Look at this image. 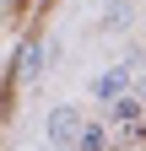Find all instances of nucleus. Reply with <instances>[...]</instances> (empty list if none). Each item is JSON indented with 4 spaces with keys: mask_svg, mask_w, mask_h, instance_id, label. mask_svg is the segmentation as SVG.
Instances as JSON below:
<instances>
[{
    "mask_svg": "<svg viewBox=\"0 0 146 151\" xmlns=\"http://www.w3.org/2000/svg\"><path fill=\"white\" fill-rule=\"evenodd\" d=\"M54 135H60V140L76 135V113H54Z\"/></svg>",
    "mask_w": 146,
    "mask_h": 151,
    "instance_id": "nucleus-1",
    "label": "nucleus"
}]
</instances>
